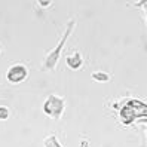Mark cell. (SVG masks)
<instances>
[{"instance_id": "1", "label": "cell", "mask_w": 147, "mask_h": 147, "mask_svg": "<svg viewBox=\"0 0 147 147\" xmlns=\"http://www.w3.org/2000/svg\"><path fill=\"white\" fill-rule=\"evenodd\" d=\"M137 117H147V104L140 100H128L120 109V119L125 125H129Z\"/></svg>"}, {"instance_id": "2", "label": "cell", "mask_w": 147, "mask_h": 147, "mask_svg": "<svg viewBox=\"0 0 147 147\" xmlns=\"http://www.w3.org/2000/svg\"><path fill=\"white\" fill-rule=\"evenodd\" d=\"M74 24H76L74 20H70V21H68L67 28H65V31H64V34H63L61 40H59V42H58V45H57V46H55V48L46 55L45 63H43V70H54V68L57 67V63H58L59 57H61V51H63V48H64V45H65V42L68 40V37H70V34H71V31H73Z\"/></svg>"}, {"instance_id": "3", "label": "cell", "mask_w": 147, "mask_h": 147, "mask_svg": "<svg viewBox=\"0 0 147 147\" xmlns=\"http://www.w3.org/2000/svg\"><path fill=\"white\" fill-rule=\"evenodd\" d=\"M64 109H65L64 98L58 97V95H55V94H51L49 97L46 98V101L43 102V111H45L48 116L54 117V119L61 117Z\"/></svg>"}, {"instance_id": "4", "label": "cell", "mask_w": 147, "mask_h": 147, "mask_svg": "<svg viewBox=\"0 0 147 147\" xmlns=\"http://www.w3.org/2000/svg\"><path fill=\"white\" fill-rule=\"evenodd\" d=\"M27 76H28V68L24 64H13V65L9 67V70L6 71V79L12 85L21 83L22 80L27 79Z\"/></svg>"}, {"instance_id": "5", "label": "cell", "mask_w": 147, "mask_h": 147, "mask_svg": "<svg viewBox=\"0 0 147 147\" xmlns=\"http://www.w3.org/2000/svg\"><path fill=\"white\" fill-rule=\"evenodd\" d=\"M65 63L71 70H79V68L82 67V64H83V58L79 52H73L71 55H68L65 58Z\"/></svg>"}, {"instance_id": "6", "label": "cell", "mask_w": 147, "mask_h": 147, "mask_svg": "<svg viewBox=\"0 0 147 147\" xmlns=\"http://www.w3.org/2000/svg\"><path fill=\"white\" fill-rule=\"evenodd\" d=\"M92 79H94L95 82L106 83V82L110 80V74H107V73H104V71H95V73H92Z\"/></svg>"}, {"instance_id": "7", "label": "cell", "mask_w": 147, "mask_h": 147, "mask_svg": "<svg viewBox=\"0 0 147 147\" xmlns=\"http://www.w3.org/2000/svg\"><path fill=\"white\" fill-rule=\"evenodd\" d=\"M45 147H63V146L59 144V141L57 140V137H55V135H51V137L46 138Z\"/></svg>"}, {"instance_id": "8", "label": "cell", "mask_w": 147, "mask_h": 147, "mask_svg": "<svg viewBox=\"0 0 147 147\" xmlns=\"http://www.w3.org/2000/svg\"><path fill=\"white\" fill-rule=\"evenodd\" d=\"M7 117H9V109L0 106V120H6Z\"/></svg>"}, {"instance_id": "9", "label": "cell", "mask_w": 147, "mask_h": 147, "mask_svg": "<svg viewBox=\"0 0 147 147\" xmlns=\"http://www.w3.org/2000/svg\"><path fill=\"white\" fill-rule=\"evenodd\" d=\"M39 5H40V6H45V7H46V6H49V5H52V2H39Z\"/></svg>"}, {"instance_id": "10", "label": "cell", "mask_w": 147, "mask_h": 147, "mask_svg": "<svg viewBox=\"0 0 147 147\" xmlns=\"http://www.w3.org/2000/svg\"><path fill=\"white\" fill-rule=\"evenodd\" d=\"M143 5L146 6V9H147V2H143ZM146 12H147V11H146Z\"/></svg>"}]
</instances>
